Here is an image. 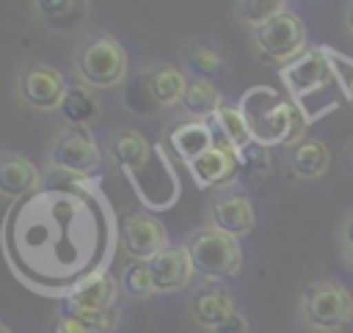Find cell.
Segmentation results:
<instances>
[{"label":"cell","instance_id":"f1b7e54d","mask_svg":"<svg viewBox=\"0 0 353 333\" xmlns=\"http://www.w3.org/2000/svg\"><path fill=\"white\" fill-rule=\"evenodd\" d=\"M212 333H248V322H245V316L240 314V311H234L223 325H218Z\"/></svg>","mask_w":353,"mask_h":333},{"label":"cell","instance_id":"3957f363","mask_svg":"<svg viewBox=\"0 0 353 333\" xmlns=\"http://www.w3.org/2000/svg\"><path fill=\"white\" fill-rule=\"evenodd\" d=\"M301 319L317 333H336L353 322V294L339 281H314L301 292Z\"/></svg>","mask_w":353,"mask_h":333},{"label":"cell","instance_id":"5bb4252c","mask_svg":"<svg viewBox=\"0 0 353 333\" xmlns=\"http://www.w3.org/2000/svg\"><path fill=\"white\" fill-rule=\"evenodd\" d=\"M113 160L121 165V171L132 179V184L138 187L143 179V173H149V165H152V146L149 140L135 132V129H121L116 138H113Z\"/></svg>","mask_w":353,"mask_h":333},{"label":"cell","instance_id":"ba28073f","mask_svg":"<svg viewBox=\"0 0 353 333\" xmlns=\"http://www.w3.org/2000/svg\"><path fill=\"white\" fill-rule=\"evenodd\" d=\"M119 239L121 248L130 253L132 261H152L168 245L165 226L149 212H127L119 220Z\"/></svg>","mask_w":353,"mask_h":333},{"label":"cell","instance_id":"4316f807","mask_svg":"<svg viewBox=\"0 0 353 333\" xmlns=\"http://www.w3.org/2000/svg\"><path fill=\"white\" fill-rule=\"evenodd\" d=\"M237 157H240V171L243 173H268L270 171V154H268V146H262V143H248L243 151H237Z\"/></svg>","mask_w":353,"mask_h":333},{"label":"cell","instance_id":"7c38bea8","mask_svg":"<svg viewBox=\"0 0 353 333\" xmlns=\"http://www.w3.org/2000/svg\"><path fill=\"white\" fill-rule=\"evenodd\" d=\"M119 289H121V281H116V275L102 270L80 281L77 286H72L66 292V303L83 311H113L119 300Z\"/></svg>","mask_w":353,"mask_h":333},{"label":"cell","instance_id":"8fae6325","mask_svg":"<svg viewBox=\"0 0 353 333\" xmlns=\"http://www.w3.org/2000/svg\"><path fill=\"white\" fill-rule=\"evenodd\" d=\"M256 212L245 193H226L221 195L210 209V226L229 237H245L254 231Z\"/></svg>","mask_w":353,"mask_h":333},{"label":"cell","instance_id":"cb8c5ba5","mask_svg":"<svg viewBox=\"0 0 353 333\" xmlns=\"http://www.w3.org/2000/svg\"><path fill=\"white\" fill-rule=\"evenodd\" d=\"M121 289L138 300L143 297H152L157 294L154 289V281H152V272H149V264L146 261H130L121 272Z\"/></svg>","mask_w":353,"mask_h":333},{"label":"cell","instance_id":"83f0119b","mask_svg":"<svg viewBox=\"0 0 353 333\" xmlns=\"http://www.w3.org/2000/svg\"><path fill=\"white\" fill-rule=\"evenodd\" d=\"M188 61H190L201 74H210V72H215V69L221 66V55H218L215 50L204 47V44L193 47V50H190V55H188Z\"/></svg>","mask_w":353,"mask_h":333},{"label":"cell","instance_id":"30bf717a","mask_svg":"<svg viewBox=\"0 0 353 333\" xmlns=\"http://www.w3.org/2000/svg\"><path fill=\"white\" fill-rule=\"evenodd\" d=\"M190 176L199 182V187H218V184H229L237 173H240V157L237 151L221 138L215 140L212 149H207L199 160H193L188 165Z\"/></svg>","mask_w":353,"mask_h":333},{"label":"cell","instance_id":"44dd1931","mask_svg":"<svg viewBox=\"0 0 353 333\" xmlns=\"http://www.w3.org/2000/svg\"><path fill=\"white\" fill-rule=\"evenodd\" d=\"M61 116L66 118V127H88L99 116V99L83 83L69 85V91L63 96V105H61Z\"/></svg>","mask_w":353,"mask_h":333},{"label":"cell","instance_id":"f546056e","mask_svg":"<svg viewBox=\"0 0 353 333\" xmlns=\"http://www.w3.org/2000/svg\"><path fill=\"white\" fill-rule=\"evenodd\" d=\"M52 333H91L88 327H83V325H77L74 319H69L66 314H55V322H52Z\"/></svg>","mask_w":353,"mask_h":333},{"label":"cell","instance_id":"9c48e42d","mask_svg":"<svg viewBox=\"0 0 353 333\" xmlns=\"http://www.w3.org/2000/svg\"><path fill=\"white\" fill-rule=\"evenodd\" d=\"M66 91L69 85L63 74L47 63H33L19 77V96L28 107L36 110H61Z\"/></svg>","mask_w":353,"mask_h":333},{"label":"cell","instance_id":"484cf974","mask_svg":"<svg viewBox=\"0 0 353 333\" xmlns=\"http://www.w3.org/2000/svg\"><path fill=\"white\" fill-rule=\"evenodd\" d=\"M323 50H325V55H328V61H331V69H334L336 85L342 88L345 99L353 105V61H350L347 55L336 52V50H328V47H323Z\"/></svg>","mask_w":353,"mask_h":333},{"label":"cell","instance_id":"6da1fadb","mask_svg":"<svg viewBox=\"0 0 353 333\" xmlns=\"http://www.w3.org/2000/svg\"><path fill=\"white\" fill-rule=\"evenodd\" d=\"M237 107L248 121L251 138L262 146H298L309 127L303 110L268 85L248 88Z\"/></svg>","mask_w":353,"mask_h":333},{"label":"cell","instance_id":"4dcf8cb0","mask_svg":"<svg viewBox=\"0 0 353 333\" xmlns=\"http://www.w3.org/2000/svg\"><path fill=\"white\" fill-rule=\"evenodd\" d=\"M36 8L41 11V14H69L72 8H77L74 3H63V0H58V3H50V0H44V3H36Z\"/></svg>","mask_w":353,"mask_h":333},{"label":"cell","instance_id":"d6986e66","mask_svg":"<svg viewBox=\"0 0 353 333\" xmlns=\"http://www.w3.org/2000/svg\"><path fill=\"white\" fill-rule=\"evenodd\" d=\"M331 162V151L323 140L317 138H303L298 146H292V154H290V165L295 171V176L301 179H317L325 173Z\"/></svg>","mask_w":353,"mask_h":333},{"label":"cell","instance_id":"52a82bcc","mask_svg":"<svg viewBox=\"0 0 353 333\" xmlns=\"http://www.w3.org/2000/svg\"><path fill=\"white\" fill-rule=\"evenodd\" d=\"M281 80H284L292 102L303 110V116H306V102H314V96H320L325 88H331L336 83L331 61L323 47L306 50V55H301L295 63L284 66Z\"/></svg>","mask_w":353,"mask_h":333},{"label":"cell","instance_id":"5b68a950","mask_svg":"<svg viewBox=\"0 0 353 333\" xmlns=\"http://www.w3.org/2000/svg\"><path fill=\"white\" fill-rule=\"evenodd\" d=\"M306 25L295 11H284L268 25L254 30V47L262 58L279 63L281 69L295 63L301 55H306Z\"/></svg>","mask_w":353,"mask_h":333},{"label":"cell","instance_id":"ffe728a7","mask_svg":"<svg viewBox=\"0 0 353 333\" xmlns=\"http://www.w3.org/2000/svg\"><path fill=\"white\" fill-rule=\"evenodd\" d=\"M234 311H237L234 308V297L226 289H210V292L199 294L196 303H193V319L201 327H210V330L223 325Z\"/></svg>","mask_w":353,"mask_h":333},{"label":"cell","instance_id":"7a4b0ae2","mask_svg":"<svg viewBox=\"0 0 353 333\" xmlns=\"http://www.w3.org/2000/svg\"><path fill=\"white\" fill-rule=\"evenodd\" d=\"M74 74L88 88H116L127 77V52L116 36L94 33L74 55Z\"/></svg>","mask_w":353,"mask_h":333},{"label":"cell","instance_id":"7402d4cb","mask_svg":"<svg viewBox=\"0 0 353 333\" xmlns=\"http://www.w3.org/2000/svg\"><path fill=\"white\" fill-rule=\"evenodd\" d=\"M212 127H215V132H221V138H223L234 151H243L248 143H254L251 129H248V121H245V116L240 113V107L223 105V107L215 113Z\"/></svg>","mask_w":353,"mask_h":333},{"label":"cell","instance_id":"d4e9b609","mask_svg":"<svg viewBox=\"0 0 353 333\" xmlns=\"http://www.w3.org/2000/svg\"><path fill=\"white\" fill-rule=\"evenodd\" d=\"M61 314H66L69 319H74L77 325L88 327L91 333H113L116 325H119V311H83V308H74V305H63Z\"/></svg>","mask_w":353,"mask_h":333},{"label":"cell","instance_id":"603a6c76","mask_svg":"<svg viewBox=\"0 0 353 333\" xmlns=\"http://www.w3.org/2000/svg\"><path fill=\"white\" fill-rule=\"evenodd\" d=\"M234 8H237V17L245 25H251L254 30L268 25L270 19H276L279 14L287 11V6L281 0H245V3H237Z\"/></svg>","mask_w":353,"mask_h":333},{"label":"cell","instance_id":"ac0fdd59","mask_svg":"<svg viewBox=\"0 0 353 333\" xmlns=\"http://www.w3.org/2000/svg\"><path fill=\"white\" fill-rule=\"evenodd\" d=\"M179 107L193 121H212L215 113L223 107V96L207 77H190L188 88L179 99Z\"/></svg>","mask_w":353,"mask_h":333},{"label":"cell","instance_id":"8992f818","mask_svg":"<svg viewBox=\"0 0 353 333\" xmlns=\"http://www.w3.org/2000/svg\"><path fill=\"white\" fill-rule=\"evenodd\" d=\"M47 160H50L52 171L85 179L99 168L102 151H99V143L88 127H63L52 138Z\"/></svg>","mask_w":353,"mask_h":333},{"label":"cell","instance_id":"9a60e30c","mask_svg":"<svg viewBox=\"0 0 353 333\" xmlns=\"http://www.w3.org/2000/svg\"><path fill=\"white\" fill-rule=\"evenodd\" d=\"M39 184H41V173L28 157L14 154V151H6L0 157V193L6 198H11V201L22 198V195L33 193Z\"/></svg>","mask_w":353,"mask_h":333},{"label":"cell","instance_id":"2e32d148","mask_svg":"<svg viewBox=\"0 0 353 333\" xmlns=\"http://www.w3.org/2000/svg\"><path fill=\"white\" fill-rule=\"evenodd\" d=\"M215 127L210 124V121H185V124H179V127H174L171 132H168V143H171V149H174V154L185 162V165H190L193 160H199L207 149H212L215 146Z\"/></svg>","mask_w":353,"mask_h":333},{"label":"cell","instance_id":"4fadbf2b","mask_svg":"<svg viewBox=\"0 0 353 333\" xmlns=\"http://www.w3.org/2000/svg\"><path fill=\"white\" fill-rule=\"evenodd\" d=\"M146 264H149L154 289H157L160 294L176 292V289L188 286V281L196 275L193 261H190L185 245H176V248L171 245V248H165L163 253H157V256H154L152 261H146Z\"/></svg>","mask_w":353,"mask_h":333},{"label":"cell","instance_id":"e0dca14e","mask_svg":"<svg viewBox=\"0 0 353 333\" xmlns=\"http://www.w3.org/2000/svg\"><path fill=\"white\" fill-rule=\"evenodd\" d=\"M141 77H143V85H146V91L157 107L179 105V99L188 88V77L174 63H157V66L141 72Z\"/></svg>","mask_w":353,"mask_h":333},{"label":"cell","instance_id":"1f68e13d","mask_svg":"<svg viewBox=\"0 0 353 333\" xmlns=\"http://www.w3.org/2000/svg\"><path fill=\"white\" fill-rule=\"evenodd\" d=\"M339 239H342V248H345L347 253H353V212L342 220V226H339Z\"/></svg>","mask_w":353,"mask_h":333},{"label":"cell","instance_id":"277c9868","mask_svg":"<svg viewBox=\"0 0 353 333\" xmlns=\"http://www.w3.org/2000/svg\"><path fill=\"white\" fill-rule=\"evenodd\" d=\"M185 248H188L196 275H201L204 281L234 278L243 264V250H240L237 237H229L218 231L215 226H204L196 234H190Z\"/></svg>","mask_w":353,"mask_h":333},{"label":"cell","instance_id":"d6a6232c","mask_svg":"<svg viewBox=\"0 0 353 333\" xmlns=\"http://www.w3.org/2000/svg\"><path fill=\"white\" fill-rule=\"evenodd\" d=\"M0 333H11V327H8L6 322H3V325H0Z\"/></svg>","mask_w":353,"mask_h":333}]
</instances>
